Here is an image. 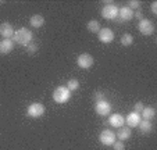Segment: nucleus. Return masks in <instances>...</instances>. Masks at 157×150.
Masks as SVG:
<instances>
[{
	"instance_id": "nucleus-20",
	"label": "nucleus",
	"mask_w": 157,
	"mask_h": 150,
	"mask_svg": "<svg viewBox=\"0 0 157 150\" xmlns=\"http://www.w3.org/2000/svg\"><path fill=\"white\" fill-rule=\"evenodd\" d=\"M133 43V36L131 33H124L121 36V44L122 46H131Z\"/></svg>"
},
{
	"instance_id": "nucleus-23",
	"label": "nucleus",
	"mask_w": 157,
	"mask_h": 150,
	"mask_svg": "<svg viewBox=\"0 0 157 150\" xmlns=\"http://www.w3.org/2000/svg\"><path fill=\"white\" fill-rule=\"evenodd\" d=\"M27 50H28V53L29 54H35L36 52H38V44L33 43V42H31V43L27 46Z\"/></svg>"
},
{
	"instance_id": "nucleus-6",
	"label": "nucleus",
	"mask_w": 157,
	"mask_h": 150,
	"mask_svg": "<svg viewBox=\"0 0 157 150\" xmlns=\"http://www.w3.org/2000/svg\"><path fill=\"white\" fill-rule=\"evenodd\" d=\"M27 113L29 117L32 118H39L44 114V106L42 103H32L28 106L27 109Z\"/></svg>"
},
{
	"instance_id": "nucleus-9",
	"label": "nucleus",
	"mask_w": 157,
	"mask_h": 150,
	"mask_svg": "<svg viewBox=\"0 0 157 150\" xmlns=\"http://www.w3.org/2000/svg\"><path fill=\"white\" fill-rule=\"evenodd\" d=\"M99 35V40L101 42V43H111V42L114 40V32L110 28H101L100 31L98 32Z\"/></svg>"
},
{
	"instance_id": "nucleus-13",
	"label": "nucleus",
	"mask_w": 157,
	"mask_h": 150,
	"mask_svg": "<svg viewBox=\"0 0 157 150\" xmlns=\"http://www.w3.org/2000/svg\"><path fill=\"white\" fill-rule=\"evenodd\" d=\"M14 49V42L11 39H3L0 42V54H9Z\"/></svg>"
},
{
	"instance_id": "nucleus-14",
	"label": "nucleus",
	"mask_w": 157,
	"mask_h": 150,
	"mask_svg": "<svg viewBox=\"0 0 157 150\" xmlns=\"http://www.w3.org/2000/svg\"><path fill=\"white\" fill-rule=\"evenodd\" d=\"M118 17L122 21H129L133 18V10H131L128 6H124L121 9H118Z\"/></svg>"
},
{
	"instance_id": "nucleus-12",
	"label": "nucleus",
	"mask_w": 157,
	"mask_h": 150,
	"mask_svg": "<svg viewBox=\"0 0 157 150\" xmlns=\"http://www.w3.org/2000/svg\"><path fill=\"white\" fill-rule=\"evenodd\" d=\"M124 122H125V118L122 117L121 114H118V113H116V114H111L109 117V124L113 128H121V127H124Z\"/></svg>"
},
{
	"instance_id": "nucleus-18",
	"label": "nucleus",
	"mask_w": 157,
	"mask_h": 150,
	"mask_svg": "<svg viewBox=\"0 0 157 150\" xmlns=\"http://www.w3.org/2000/svg\"><path fill=\"white\" fill-rule=\"evenodd\" d=\"M86 27H88V31H89V32H92V33H98L99 31L101 29L100 22H99L98 20H90V21L88 22V25H86Z\"/></svg>"
},
{
	"instance_id": "nucleus-22",
	"label": "nucleus",
	"mask_w": 157,
	"mask_h": 150,
	"mask_svg": "<svg viewBox=\"0 0 157 150\" xmlns=\"http://www.w3.org/2000/svg\"><path fill=\"white\" fill-rule=\"evenodd\" d=\"M128 7H129L131 10H140V2L139 0H131L129 3H128Z\"/></svg>"
},
{
	"instance_id": "nucleus-10",
	"label": "nucleus",
	"mask_w": 157,
	"mask_h": 150,
	"mask_svg": "<svg viewBox=\"0 0 157 150\" xmlns=\"http://www.w3.org/2000/svg\"><path fill=\"white\" fill-rule=\"evenodd\" d=\"M14 28L10 22H2L0 24V35L4 39H11L14 36Z\"/></svg>"
},
{
	"instance_id": "nucleus-5",
	"label": "nucleus",
	"mask_w": 157,
	"mask_h": 150,
	"mask_svg": "<svg viewBox=\"0 0 157 150\" xmlns=\"http://www.w3.org/2000/svg\"><path fill=\"white\" fill-rule=\"evenodd\" d=\"M116 133L113 132L111 129H104L100 132V135H99V140H100L101 144H104V146H113V143L116 142Z\"/></svg>"
},
{
	"instance_id": "nucleus-15",
	"label": "nucleus",
	"mask_w": 157,
	"mask_h": 150,
	"mask_svg": "<svg viewBox=\"0 0 157 150\" xmlns=\"http://www.w3.org/2000/svg\"><path fill=\"white\" fill-rule=\"evenodd\" d=\"M117 138L120 139V140H122V142H125V140H128V139L132 136V131H131V128H125V127H121L118 129V132H117Z\"/></svg>"
},
{
	"instance_id": "nucleus-11",
	"label": "nucleus",
	"mask_w": 157,
	"mask_h": 150,
	"mask_svg": "<svg viewBox=\"0 0 157 150\" xmlns=\"http://www.w3.org/2000/svg\"><path fill=\"white\" fill-rule=\"evenodd\" d=\"M140 121H142V117H140V114H139V113H135V111L129 113V114L125 117V122H127L131 128L138 127Z\"/></svg>"
},
{
	"instance_id": "nucleus-28",
	"label": "nucleus",
	"mask_w": 157,
	"mask_h": 150,
	"mask_svg": "<svg viewBox=\"0 0 157 150\" xmlns=\"http://www.w3.org/2000/svg\"><path fill=\"white\" fill-rule=\"evenodd\" d=\"M151 13H153V14H157V2H153V3H151Z\"/></svg>"
},
{
	"instance_id": "nucleus-19",
	"label": "nucleus",
	"mask_w": 157,
	"mask_h": 150,
	"mask_svg": "<svg viewBox=\"0 0 157 150\" xmlns=\"http://www.w3.org/2000/svg\"><path fill=\"white\" fill-rule=\"evenodd\" d=\"M139 129H140V132H143V133H149L151 131V128H153V125H151V121H146V120H142L139 122Z\"/></svg>"
},
{
	"instance_id": "nucleus-21",
	"label": "nucleus",
	"mask_w": 157,
	"mask_h": 150,
	"mask_svg": "<svg viewBox=\"0 0 157 150\" xmlns=\"http://www.w3.org/2000/svg\"><path fill=\"white\" fill-rule=\"evenodd\" d=\"M67 88H68L70 92H74V90H77V89H79V81L78 79H68Z\"/></svg>"
},
{
	"instance_id": "nucleus-26",
	"label": "nucleus",
	"mask_w": 157,
	"mask_h": 150,
	"mask_svg": "<svg viewBox=\"0 0 157 150\" xmlns=\"http://www.w3.org/2000/svg\"><path fill=\"white\" fill-rule=\"evenodd\" d=\"M95 99H96V102H101V100H104L103 92H96V93H95Z\"/></svg>"
},
{
	"instance_id": "nucleus-4",
	"label": "nucleus",
	"mask_w": 157,
	"mask_h": 150,
	"mask_svg": "<svg viewBox=\"0 0 157 150\" xmlns=\"http://www.w3.org/2000/svg\"><path fill=\"white\" fill-rule=\"evenodd\" d=\"M138 29H139V32L142 33V35L150 36L151 33L154 32V24L151 22L150 20H147V18H143V20H140L139 24H138Z\"/></svg>"
},
{
	"instance_id": "nucleus-8",
	"label": "nucleus",
	"mask_w": 157,
	"mask_h": 150,
	"mask_svg": "<svg viewBox=\"0 0 157 150\" xmlns=\"http://www.w3.org/2000/svg\"><path fill=\"white\" fill-rule=\"evenodd\" d=\"M95 110L99 115L101 117H106V115H110L111 113V104L107 102V100H101V102H96Z\"/></svg>"
},
{
	"instance_id": "nucleus-17",
	"label": "nucleus",
	"mask_w": 157,
	"mask_h": 150,
	"mask_svg": "<svg viewBox=\"0 0 157 150\" xmlns=\"http://www.w3.org/2000/svg\"><path fill=\"white\" fill-rule=\"evenodd\" d=\"M140 117L146 121H151L156 117V110H154V107H145V109L142 110V113H140Z\"/></svg>"
},
{
	"instance_id": "nucleus-25",
	"label": "nucleus",
	"mask_w": 157,
	"mask_h": 150,
	"mask_svg": "<svg viewBox=\"0 0 157 150\" xmlns=\"http://www.w3.org/2000/svg\"><path fill=\"white\" fill-rule=\"evenodd\" d=\"M145 109V106H143V103L142 102H138V103H135V106H133V111L135 113H142V110Z\"/></svg>"
},
{
	"instance_id": "nucleus-16",
	"label": "nucleus",
	"mask_w": 157,
	"mask_h": 150,
	"mask_svg": "<svg viewBox=\"0 0 157 150\" xmlns=\"http://www.w3.org/2000/svg\"><path fill=\"white\" fill-rule=\"evenodd\" d=\"M29 24L32 28H42L44 24V18L40 14H33L29 20Z\"/></svg>"
},
{
	"instance_id": "nucleus-2",
	"label": "nucleus",
	"mask_w": 157,
	"mask_h": 150,
	"mask_svg": "<svg viewBox=\"0 0 157 150\" xmlns=\"http://www.w3.org/2000/svg\"><path fill=\"white\" fill-rule=\"evenodd\" d=\"M53 100L57 104H64L67 103L70 99H71V92L68 90L67 86H59L53 90Z\"/></svg>"
},
{
	"instance_id": "nucleus-24",
	"label": "nucleus",
	"mask_w": 157,
	"mask_h": 150,
	"mask_svg": "<svg viewBox=\"0 0 157 150\" xmlns=\"http://www.w3.org/2000/svg\"><path fill=\"white\" fill-rule=\"evenodd\" d=\"M113 147H114V150H125V144L122 140H116L113 143Z\"/></svg>"
},
{
	"instance_id": "nucleus-1",
	"label": "nucleus",
	"mask_w": 157,
	"mask_h": 150,
	"mask_svg": "<svg viewBox=\"0 0 157 150\" xmlns=\"http://www.w3.org/2000/svg\"><path fill=\"white\" fill-rule=\"evenodd\" d=\"M32 32H31L28 28H20L14 32V36H13V42L18 44H22V46H28V44L32 42Z\"/></svg>"
},
{
	"instance_id": "nucleus-7",
	"label": "nucleus",
	"mask_w": 157,
	"mask_h": 150,
	"mask_svg": "<svg viewBox=\"0 0 157 150\" xmlns=\"http://www.w3.org/2000/svg\"><path fill=\"white\" fill-rule=\"evenodd\" d=\"M101 15H103L106 20H114V18L118 17V7L114 6V3L106 4V6L101 9Z\"/></svg>"
},
{
	"instance_id": "nucleus-3",
	"label": "nucleus",
	"mask_w": 157,
	"mask_h": 150,
	"mask_svg": "<svg viewBox=\"0 0 157 150\" xmlns=\"http://www.w3.org/2000/svg\"><path fill=\"white\" fill-rule=\"evenodd\" d=\"M77 64L79 68H83V70H88V68H90L93 64H95V59H93L92 54L89 53H82L78 56L77 59Z\"/></svg>"
},
{
	"instance_id": "nucleus-27",
	"label": "nucleus",
	"mask_w": 157,
	"mask_h": 150,
	"mask_svg": "<svg viewBox=\"0 0 157 150\" xmlns=\"http://www.w3.org/2000/svg\"><path fill=\"white\" fill-rule=\"evenodd\" d=\"M133 17H135V18H136V20H143V13L142 11H140V10H136V11H135V13H133Z\"/></svg>"
},
{
	"instance_id": "nucleus-29",
	"label": "nucleus",
	"mask_w": 157,
	"mask_h": 150,
	"mask_svg": "<svg viewBox=\"0 0 157 150\" xmlns=\"http://www.w3.org/2000/svg\"><path fill=\"white\" fill-rule=\"evenodd\" d=\"M0 3H2V2H0Z\"/></svg>"
}]
</instances>
